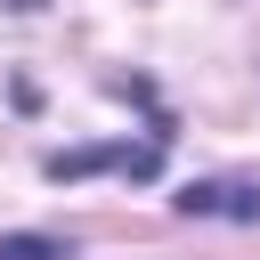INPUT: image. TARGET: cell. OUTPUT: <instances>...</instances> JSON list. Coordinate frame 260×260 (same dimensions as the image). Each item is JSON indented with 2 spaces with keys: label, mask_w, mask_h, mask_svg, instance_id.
I'll list each match as a JSON object with an SVG mask.
<instances>
[{
  "label": "cell",
  "mask_w": 260,
  "mask_h": 260,
  "mask_svg": "<svg viewBox=\"0 0 260 260\" xmlns=\"http://www.w3.org/2000/svg\"><path fill=\"white\" fill-rule=\"evenodd\" d=\"M49 179H89V171H122V179H154L162 171V138H146V146H65V154H49L41 162Z\"/></svg>",
  "instance_id": "6da1fadb"
},
{
  "label": "cell",
  "mask_w": 260,
  "mask_h": 260,
  "mask_svg": "<svg viewBox=\"0 0 260 260\" xmlns=\"http://www.w3.org/2000/svg\"><path fill=\"white\" fill-rule=\"evenodd\" d=\"M179 211H219V219H260V187H244V179H203V187H187V195H179Z\"/></svg>",
  "instance_id": "7a4b0ae2"
},
{
  "label": "cell",
  "mask_w": 260,
  "mask_h": 260,
  "mask_svg": "<svg viewBox=\"0 0 260 260\" xmlns=\"http://www.w3.org/2000/svg\"><path fill=\"white\" fill-rule=\"evenodd\" d=\"M0 260H65L57 236H0Z\"/></svg>",
  "instance_id": "3957f363"
}]
</instances>
